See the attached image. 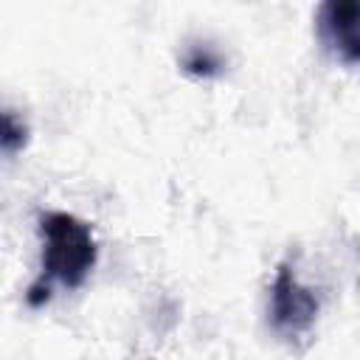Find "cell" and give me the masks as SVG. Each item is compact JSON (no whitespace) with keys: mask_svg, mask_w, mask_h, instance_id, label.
I'll use <instances>...</instances> for the list:
<instances>
[{"mask_svg":"<svg viewBox=\"0 0 360 360\" xmlns=\"http://www.w3.org/2000/svg\"><path fill=\"white\" fill-rule=\"evenodd\" d=\"M180 68H183L188 76L211 79V76H219V73L225 70V56H222L211 42H191V45L183 48Z\"/></svg>","mask_w":360,"mask_h":360,"instance_id":"4","label":"cell"},{"mask_svg":"<svg viewBox=\"0 0 360 360\" xmlns=\"http://www.w3.org/2000/svg\"><path fill=\"white\" fill-rule=\"evenodd\" d=\"M315 28L323 48L346 62L360 65V0H326L318 6Z\"/></svg>","mask_w":360,"mask_h":360,"instance_id":"3","label":"cell"},{"mask_svg":"<svg viewBox=\"0 0 360 360\" xmlns=\"http://www.w3.org/2000/svg\"><path fill=\"white\" fill-rule=\"evenodd\" d=\"M42 233V276L39 284L51 287L59 281L68 290L84 284L90 270L96 267V236L87 222L65 211H48L39 217Z\"/></svg>","mask_w":360,"mask_h":360,"instance_id":"1","label":"cell"},{"mask_svg":"<svg viewBox=\"0 0 360 360\" xmlns=\"http://www.w3.org/2000/svg\"><path fill=\"white\" fill-rule=\"evenodd\" d=\"M0 143H3V152L8 158H14L25 143H28V127L22 118H17L11 110L3 112V135H0Z\"/></svg>","mask_w":360,"mask_h":360,"instance_id":"5","label":"cell"},{"mask_svg":"<svg viewBox=\"0 0 360 360\" xmlns=\"http://www.w3.org/2000/svg\"><path fill=\"white\" fill-rule=\"evenodd\" d=\"M318 318V298L307 290L290 264H278L276 278L270 284V321L273 329L284 338H301L312 329Z\"/></svg>","mask_w":360,"mask_h":360,"instance_id":"2","label":"cell"}]
</instances>
